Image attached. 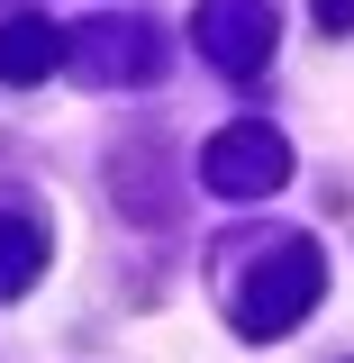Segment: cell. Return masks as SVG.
<instances>
[{"label":"cell","instance_id":"7","mask_svg":"<svg viewBox=\"0 0 354 363\" xmlns=\"http://www.w3.org/2000/svg\"><path fill=\"white\" fill-rule=\"evenodd\" d=\"M309 9H318V28H327V37H345V28H354V0H309Z\"/></svg>","mask_w":354,"mask_h":363},{"label":"cell","instance_id":"2","mask_svg":"<svg viewBox=\"0 0 354 363\" xmlns=\"http://www.w3.org/2000/svg\"><path fill=\"white\" fill-rule=\"evenodd\" d=\"M200 173H209L219 200H264V191L291 182V145H282V128H264V118H236V128L209 136Z\"/></svg>","mask_w":354,"mask_h":363},{"label":"cell","instance_id":"5","mask_svg":"<svg viewBox=\"0 0 354 363\" xmlns=\"http://www.w3.org/2000/svg\"><path fill=\"white\" fill-rule=\"evenodd\" d=\"M55 64H64V28H45V18H9V28H0V82H45V73H55Z\"/></svg>","mask_w":354,"mask_h":363},{"label":"cell","instance_id":"1","mask_svg":"<svg viewBox=\"0 0 354 363\" xmlns=\"http://www.w3.org/2000/svg\"><path fill=\"white\" fill-rule=\"evenodd\" d=\"M318 291H327V255H318L309 236L264 245V255H255V272L236 281V336H245V345H272L291 318L318 309Z\"/></svg>","mask_w":354,"mask_h":363},{"label":"cell","instance_id":"6","mask_svg":"<svg viewBox=\"0 0 354 363\" xmlns=\"http://www.w3.org/2000/svg\"><path fill=\"white\" fill-rule=\"evenodd\" d=\"M37 272H45V227L37 218H0V300L37 291Z\"/></svg>","mask_w":354,"mask_h":363},{"label":"cell","instance_id":"4","mask_svg":"<svg viewBox=\"0 0 354 363\" xmlns=\"http://www.w3.org/2000/svg\"><path fill=\"white\" fill-rule=\"evenodd\" d=\"M200 55L219 73H264L272 64V0H200Z\"/></svg>","mask_w":354,"mask_h":363},{"label":"cell","instance_id":"3","mask_svg":"<svg viewBox=\"0 0 354 363\" xmlns=\"http://www.w3.org/2000/svg\"><path fill=\"white\" fill-rule=\"evenodd\" d=\"M64 64H73L82 82H145V73H155V28H145V18L73 28V37H64Z\"/></svg>","mask_w":354,"mask_h":363}]
</instances>
